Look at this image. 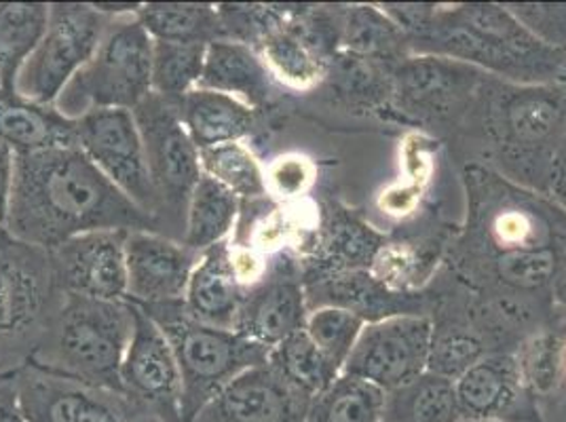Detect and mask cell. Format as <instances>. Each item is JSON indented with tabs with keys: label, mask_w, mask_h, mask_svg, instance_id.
<instances>
[{
	"label": "cell",
	"mask_w": 566,
	"mask_h": 422,
	"mask_svg": "<svg viewBox=\"0 0 566 422\" xmlns=\"http://www.w3.org/2000/svg\"><path fill=\"white\" fill-rule=\"evenodd\" d=\"M155 218L111 184L78 146L15 157L4 233L43 252L94 231H153Z\"/></svg>",
	"instance_id": "obj_1"
},
{
	"label": "cell",
	"mask_w": 566,
	"mask_h": 422,
	"mask_svg": "<svg viewBox=\"0 0 566 422\" xmlns=\"http://www.w3.org/2000/svg\"><path fill=\"white\" fill-rule=\"evenodd\" d=\"M389 7L417 55H440L486 71L518 87L566 85V53L542 43L501 4H461L447 11Z\"/></svg>",
	"instance_id": "obj_2"
},
{
	"label": "cell",
	"mask_w": 566,
	"mask_h": 422,
	"mask_svg": "<svg viewBox=\"0 0 566 422\" xmlns=\"http://www.w3.org/2000/svg\"><path fill=\"white\" fill-rule=\"evenodd\" d=\"M66 296L53 321L48 355L34 366L125 398L120 366L134 329L132 305Z\"/></svg>",
	"instance_id": "obj_3"
},
{
	"label": "cell",
	"mask_w": 566,
	"mask_h": 422,
	"mask_svg": "<svg viewBox=\"0 0 566 422\" xmlns=\"http://www.w3.org/2000/svg\"><path fill=\"white\" fill-rule=\"evenodd\" d=\"M171 345L182 380V422H195L203 408L233 378L266 363L269 351L233 329L212 328L195 321L182 300L169 305L142 306Z\"/></svg>",
	"instance_id": "obj_4"
},
{
	"label": "cell",
	"mask_w": 566,
	"mask_h": 422,
	"mask_svg": "<svg viewBox=\"0 0 566 422\" xmlns=\"http://www.w3.org/2000/svg\"><path fill=\"white\" fill-rule=\"evenodd\" d=\"M153 45L138 15L113 18L94 57L72 78L55 108L74 120L104 108L134 110L153 94Z\"/></svg>",
	"instance_id": "obj_5"
},
{
	"label": "cell",
	"mask_w": 566,
	"mask_h": 422,
	"mask_svg": "<svg viewBox=\"0 0 566 422\" xmlns=\"http://www.w3.org/2000/svg\"><path fill=\"white\" fill-rule=\"evenodd\" d=\"M111 22L113 18L94 4H51L48 30L18 74L15 94L55 106L72 78L94 57Z\"/></svg>",
	"instance_id": "obj_6"
},
{
	"label": "cell",
	"mask_w": 566,
	"mask_h": 422,
	"mask_svg": "<svg viewBox=\"0 0 566 422\" xmlns=\"http://www.w3.org/2000/svg\"><path fill=\"white\" fill-rule=\"evenodd\" d=\"M433 336L431 319L419 313L370 321L361 329L343 374L394 393L427 372Z\"/></svg>",
	"instance_id": "obj_7"
},
{
	"label": "cell",
	"mask_w": 566,
	"mask_h": 422,
	"mask_svg": "<svg viewBox=\"0 0 566 422\" xmlns=\"http://www.w3.org/2000/svg\"><path fill=\"white\" fill-rule=\"evenodd\" d=\"M76 146L144 213H159L134 110L104 108L76 118Z\"/></svg>",
	"instance_id": "obj_8"
},
{
	"label": "cell",
	"mask_w": 566,
	"mask_h": 422,
	"mask_svg": "<svg viewBox=\"0 0 566 422\" xmlns=\"http://www.w3.org/2000/svg\"><path fill=\"white\" fill-rule=\"evenodd\" d=\"M140 129L146 163L161 211H187L190 192L201 180L199 150L190 140L180 108L159 95L150 94L134 108Z\"/></svg>",
	"instance_id": "obj_9"
},
{
	"label": "cell",
	"mask_w": 566,
	"mask_h": 422,
	"mask_svg": "<svg viewBox=\"0 0 566 422\" xmlns=\"http://www.w3.org/2000/svg\"><path fill=\"white\" fill-rule=\"evenodd\" d=\"M129 305L134 329L120 366L123 395L155 410L164 422H182V380L171 345L142 306Z\"/></svg>",
	"instance_id": "obj_10"
},
{
	"label": "cell",
	"mask_w": 566,
	"mask_h": 422,
	"mask_svg": "<svg viewBox=\"0 0 566 422\" xmlns=\"http://www.w3.org/2000/svg\"><path fill=\"white\" fill-rule=\"evenodd\" d=\"M25 422H127L125 398L30 363L13 376Z\"/></svg>",
	"instance_id": "obj_11"
},
{
	"label": "cell",
	"mask_w": 566,
	"mask_h": 422,
	"mask_svg": "<svg viewBox=\"0 0 566 422\" xmlns=\"http://www.w3.org/2000/svg\"><path fill=\"white\" fill-rule=\"evenodd\" d=\"M127 231H94L49 252L53 282L71 296L99 303L127 298Z\"/></svg>",
	"instance_id": "obj_12"
},
{
	"label": "cell",
	"mask_w": 566,
	"mask_h": 422,
	"mask_svg": "<svg viewBox=\"0 0 566 422\" xmlns=\"http://www.w3.org/2000/svg\"><path fill=\"white\" fill-rule=\"evenodd\" d=\"M199 260L185 243L155 231H132L125 239L127 303L169 305L185 298L190 273Z\"/></svg>",
	"instance_id": "obj_13"
},
{
	"label": "cell",
	"mask_w": 566,
	"mask_h": 422,
	"mask_svg": "<svg viewBox=\"0 0 566 422\" xmlns=\"http://www.w3.org/2000/svg\"><path fill=\"white\" fill-rule=\"evenodd\" d=\"M480 71L440 55L403 57L394 74V92L408 115L450 117L475 92Z\"/></svg>",
	"instance_id": "obj_14"
},
{
	"label": "cell",
	"mask_w": 566,
	"mask_h": 422,
	"mask_svg": "<svg viewBox=\"0 0 566 422\" xmlns=\"http://www.w3.org/2000/svg\"><path fill=\"white\" fill-rule=\"evenodd\" d=\"M48 256L0 231V342L24 334L41 317L53 282Z\"/></svg>",
	"instance_id": "obj_15"
},
{
	"label": "cell",
	"mask_w": 566,
	"mask_h": 422,
	"mask_svg": "<svg viewBox=\"0 0 566 422\" xmlns=\"http://www.w3.org/2000/svg\"><path fill=\"white\" fill-rule=\"evenodd\" d=\"M308 405L262 363L233 378L195 422H305Z\"/></svg>",
	"instance_id": "obj_16"
},
{
	"label": "cell",
	"mask_w": 566,
	"mask_h": 422,
	"mask_svg": "<svg viewBox=\"0 0 566 422\" xmlns=\"http://www.w3.org/2000/svg\"><path fill=\"white\" fill-rule=\"evenodd\" d=\"M307 292L290 273H275L245 289L235 331L271 351L292 334L305 329Z\"/></svg>",
	"instance_id": "obj_17"
},
{
	"label": "cell",
	"mask_w": 566,
	"mask_h": 422,
	"mask_svg": "<svg viewBox=\"0 0 566 422\" xmlns=\"http://www.w3.org/2000/svg\"><path fill=\"white\" fill-rule=\"evenodd\" d=\"M245 287L239 283L231 241L201 252L190 273L182 306L195 321L235 331Z\"/></svg>",
	"instance_id": "obj_18"
},
{
	"label": "cell",
	"mask_w": 566,
	"mask_h": 422,
	"mask_svg": "<svg viewBox=\"0 0 566 422\" xmlns=\"http://www.w3.org/2000/svg\"><path fill=\"white\" fill-rule=\"evenodd\" d=\"M558 87H518L503 95L496 113V129L503 144L528 150H554L566 131V106Z\"/></svg>",
	"instance_id": "obj_19"
},
{
	"label": "cell",
	"mask_w": 566,
	"mask_h": 422,
	"mask_svg": "<svg viewBox=\"0 0 566 422\" xmlns=\"http://www.w3.org/2000/svg\"><path fill=\"white\" fill-rule=\"evenodd\" d=\"M463 419L507 422L518 410L524 380L516 359L507 355L482 357L454 380Z\"/></svg>",
	"instance_id": "obj_20"
},
{
	"label": "cell",
	"mask_w": 566,
	"mask_h": 422,
	"mask_svg": "<svg viewBox=\"0 0 566 422\" xmlns=\"http://www.w3.org/2000/svg\"><path fill=\"white\" fill-rule=\"evenodd\" d=\"M0 141L15 157L76 146V120L55 106L30 102L15 92H0Z\"/></svg>",
	"instance_id": "obj_21"
},
{
	"label": "cell",
	"mask_w": 566,
	"mask_h": 422,
	"mask_svg": "<svg viewBox=\"0 0 566 422\" xmlns=\"http://www.w3.org/2000/svg\"><path fill=\"white\" fill-rule=\"evenodd\" d=\"M197 89L231 95L250 108L260 110L271 97V74L262 64L256 49L218 39L208 45Z\"/></svg>",
	"instance_id": "obj_22"
},
{
	"label": "cell",
	"mask_w": 566,
	"mask_h": 422,
	"mask_svg": "<svg viewBox=\"0 0 566 422\" xmlns=\"http://www.w3.org/2000/svg\"><path fill=\"white\" fill-rule=\"evenodd\" d=\"M180 117L197 150L248 138L256 125V110L235 97L208 89L190 92L180 104Z\"/></svg>",
	"instance_id": "obj_23"
},
{
	"label": "cell",
	"mask_w": 566,
	"mask_h": 422,
	"mask_svg": "<svg viewBox=\"0 0 566 422\" xmlns=\"http://www.w3.org/2000/svg\"><path fill=\"white\" fill-rule=\"evenodd\" d=\"M51 4L0 2V92H15V81L30 53L41 43Z\"/></svg>",
	"instance_id": "obj_24"
},
{
	"label": "cell",
	"mask_w": 566,
	"mask_h": 422,
	"mask_svg": "<svg viewBox=\"0 0 566 422\" xmlns=\"http://www.w3.org/2000/svg\"><path fill=\"white\" fill-rule=\"evenodd\" d=\"M256 53L269 74L290 89L308 92L326 76V64L315 45L290 25L269 32L256 45Z\"/></svg>",
	"instance_id": "obj_25"
},
{
	"label": "cell",
	"mask_w": 566,
	"mask_h": 422,
	"mask_svg": "<svg viewBox=\"0 0 566 422\" xmlns=\"http://www.w3.org/2000/svg\"><path fill=\"white\" fill-rule=\"evenodd\" d=\"M138 22L153 41L210 45L222 39L218 9L206 2H148Z\"/></svg>",
	"instance_id": "obj_26"
},
{
	"label": "cell",
	"mask_w": 566,
	"mask_h": 422,
	"mask_svg": "<svg viewBox=\"0 0 566 422\" xmlns=\"http://www.w3.org/2000/svg\"><path fill=\"white\" fill-rule=\"evenodd\" d=\"M239 211L241 201L233 192L213 182L212 178L201 176L190 192L185 211V245L201 254L222 241H229L227 236L235 229Z\"/></svg>",
	"instance_id": "obj_27"
},
{
	"label": "cell",
	"mask_w": 566,
	"mask_h": 422,
	"mask_svg": "<svg viewBox=\"0 0 566 422\" xmlns=\"http://www.w3.org/2000/svg\"><path fill=\"white\" fill-rule=\"evenodd\" d=\"M266 363L294 393L307 399L308 403L326 393L340 376L326 355L313 345L305 329L292 334L271 349Z\"/></svg>",
	"instance_id": "obj_28"
},
{
	"label": "cell",
	"mask_w": 566,
	"mask_h": 422,
	"mask_svg": "<svg viewBox=\"0 0 566 422\" xmlns=\"http://www.w3.org/2000/svg\"><path fill=\"white\" fill-rule=\"evenodd\" d=\"M463 419L454 380L424 372L415 382L387 393L385 422H459Z\"/></svg>",
	"instance_id": "obj_29"
},
{
	"label": "cell",
	"mask_w": 566,
	"mask_h": 422,
	"mask_svg": "<svg viewBox=\"0 0 566 422\" xmlns=\"http://www.w3.org/2000/svg\"><path fill=\"white\" fill-rule=\"evenodd\" d=\"M387 393L377 387L340 374L326 393L313 399L305 422H385Z\"/></svg>",
	"instance_id": "obj_30"
},
{
	"label": "cell",
	"mask_w": 566,
	"mask_h": 422,
	"mask_svg": "<svg viewBox=\"0 0 566 422\" xmlns=\"http://www.w3.org/2000/svg\"><path fill=\"white\" fill-rule=\"evenodd\" d=\"M199 161L203 176L233 192L241 203L264 199L269 194L262 165L241 141L199 150Z\"/></svg>",
	"instance_id": "obj_31"
},
{
	"label": "cell",
	"mask_w": 566,
	"mask_h": 422,
	"mask_svg": "<svg viewBox=\"0 0 566 422\" xmlns=\"http://www.w3.org/2000/svg\"><path fill=\"white\" fill-rule=\"evenodd\" d=\"M153 43V94L180 104L199 87L208 45Z\"/></svg>",
	"instance_id": "obj_32"
},
{
	"label": "cell",
	"mask_w": 566,
	"mask_h": 422,
	"mask_svg": "<svg viewBox=\"0 0 566 422\" xmlns=\"http://www.w3.org/2000/svg\"><path fill=\"white\" fill-rule=\"evenodd\" d=\"M366 321L340 306H317L308 310L305 331L313 345L326 355L332 366L343 374V368L354 351L355 342Z\"/></svg>",
	"instance_id": "obj_33"
},
{
	"label": "cell",
	"mask_w": 566,
	"mask_h": 422,
	"mask_svg": "<svg viewBox=\"0 0 566 422\" xmlns=\"http://www.w3.org/2000/svg\"><path fill=\"white\" fill-rule=\"evenodd\" d=\"M345 30L347 45L361 55L391 53L403 41L398 24L373 7H355Z\"/></svg>",
	"instance_id": "obj_34"
},
{
	"label": "cell",
	"mask_w": 566,
	"mask_h": 422,
	"mask_svg": "<svg viewBox=\"0 0 566 422\" xmlns=\"http://www.w3.org/2000/svg\"><path fill=\"white\" fill-rule=\"evenodd\" d=\"M563 351L565 345L556 336L535 338L524 357L516 359L524 387H531L537 393H549L556 389L563 368Z\"/></svg>",
	"instance_id": "obj_35"
},
{
	"label": "cell",
	"mask_w": 566,
	"mask_h": 422,
	"mask_svg": "<svg viewBox=\"0 0 566 422\" xmlns=\"http://www.w3.org/2000/svg\"><path fill=\"white\" fill-rule=\"evenodd\" d=\"M482 357H484L482 347L478 340H473L472 336H465V334L433 336L427 372L457 380Z\"/></svg>",
	"instance_id": "obj_36"
},
{
	"label": "cell",
	"mask_w": 566,
	"mask_h": 422,
	"mask_svg": "<svg viewBox=\"0 0 566 422\" xmlns=\"http://www.w3.org/2000/svg\"><path fill=\"white\" fill-rule=\"evenodd\" d=\"M499 277L516 287H542L554 273V256L547 250H510L499 262Z\"/></svg>",
	"instance_id": "obj_37"
},
{
	"label": "cell",
	"mask_w": 566,
	"mask_h": 422,
	"mask_svg": "<svg viewBox=\"0 0 566 422\" xmlns=\"http://www.w3.org/2000/svg\"><path fill=\"white\" fill-rule=\"evenodd\" d=\"M542 43L566 53V4H507Z\"/></svg>",
	"instance_id": "obj_38"
},
{
	"label": "cell",
	"mask_w": 566,
	"mask_h": 422,
	"mask_svg": "<svg viewBox=\"0 0 566 422\" xmlns=\"http://www.w3.org/2000/svg\"><path fill=\"white\" fill-rule=\"evenodd\" d=\"M315 180V167L301 155H285L275 159L266 171V190L269 194L292 201L307 192Z\"/></svg>",
	"instance_id": "obj_39"
},
{
	"label": "cell",
	"mask_w": 566,
	"mask_h": 422,
	"mask_svg": "<svg viewBox=\"0 0 566 422\" xmlns=\"http://www.w3.org/2000/svg\"><path fill=\"white\" fill-rule=\"evenodd\" d=\"M493 233L501 245H507L510 250H526L531 247L533 224L518 211H505L496 218Z\"/></svg>",
	"instance_id": "obj_40"
},
{
	"label": "cell",
	"mask_w": 566,
	"mask_h": 422,
	"mask_svg": "<svg viewBox=\"0 0 566 422\" xmlns=\"http://www.w3.org/2000/svg\"><path fill=\"white\" fill-rule=\"evenodd\" d=\"M13 176H15V155L4 141H0V231L4 229L7 213H9Z\"/></svg>",
	"instance_id": "obj_41"
},
{
	"label": "cell",
	"mask_w": 566,
	"mask_h": 422,
	"mask_svg": "<svg viewBox=\"0 0 566 422\" xmlns=\"http://www.w3.org/2000/svg\"><path fill=\"white\" fill-rule=\"evenodd\" d=\"M547 182L552 197L566 210V131L554 150L552 163L547 167Z\"/></svg>",
	"instance_id": "obj_42"
},
{
	"label": "cell",
	"mask_w": 566,
	"mask_h": 422,
	"mask_svg": "<svg viewBox=\"0 0 566 422\" xmlns=\"http://www.w3.org/2000/svg\"><path fill=\"white\" fill-rule=\"evenodd\" d=\"M0 422H25L13 380H0Z\"/></svg>",
	"instance_id": "obj_43"
},
{
	"label": "cell",
	"mask_w": 566,
	"mask_h": 422,
	"mask_svg": "<svg viewBox=\"0 0 566 422\" xmlns=\"http://www.w3.org/2000/svg\"><path fill=\"white\" fill-rule=\"evenodd\" d=\"M459 422H501V421H473V419H461Z\"/></svg>",
	"instance_id": "obj_44"
}]
</instances>
